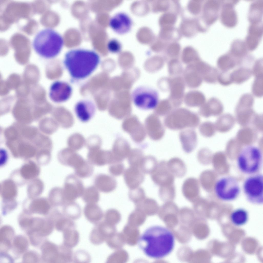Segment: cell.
Masks as SVG:
<instances>
[{
    "mask_svg": "<svg viewBox=\"0 0 263 263\" xmlns=\"http://www.w3.org/2000/svg\"><path fill=\"white\" fill-rule=\"evenodd\" d=\"M173 233L167 228L154 225L147 228L140 236L139 248L147 257L159 259L169 255L174 245Z\"/></svg>",
    "mask_w": 263,
    "mask_h": 263,
    "instance_id": "obj_1",
    "label": "cell"
},
{
    "mask_svg": "<svg viewBox=\"0 0 263 263\" xmlns=\"http://www.w3.org/2000/svg\"><path fill=\"white\" fill-rule=\"evenodd\" d=\"M100 58L96 52L83 49L70 50L65 54L64 65L71 77L77 80L88 77L95 70Z\"/></svg>",
    "mask_w": 263,
    "mask_h": 263,
    "instance_id": "obj_2",
    "label": "cell"
},
{
    "mask_svg": "<svg viewBox=\"0 0 263 263\" xmlns=\"http://www.w3.org/2000/svg\"><path fill=\"white\" fill-rule=\"evenodd\" d=\"M63 44V38L59 33L52 29L47 28L42 29L36 34L32 46L39 56L51 59L59 54Z\"/></svg>",
    "mask_w": 263,
    "mask_h": 263,
    "instance_id": "obj_3",
    "label": "cell"
},
{
    "mask_svg": "<svg viewBox=\"0 0 263 263\" xmlns=\"http://www.w3.org/2000/svg\"><path fill=\"white\" fill-rule=\"evenodd\" d=\"M164 123L170 129L182 130L198 126L200 118L198 115L187 109L177 108L165 117Z\"/></svg>",
    "mask_w": 263,
    "mask_h": 263,
    "instance_id": "obj_4",
    "label": "cell"
},
{
    "mask_svg": "<svg viewBox=\"0 0 263 263\" xmlns=\"http://www.w3.org/2000/svg\"><path fill=\"white\" fill-rule=\"evenodd\" d=\"M262 162V151L258 147L252 145L243 147L240 152L237 160V166L240 171L251 175L259 171Z\"/></svg>",
    "mask_w": 263,
    "mask_h": 263,
    "instance_id": "obj_5",
    "label": "cell"
},
{
    "mask_svg": "<svg viewBox=\"0 0 263 263\" xmlns=\"http://www.w3.org/2000/svg\"><path fill=\"white\" fill-rule=\"evenodd\" d=\"M131 98L135 105L143 110L155 109L159 103L157 91L146 86H140L136 88L132 92Z\"/></svg>",
    "mask_w": 263,
    "mask_h": 263,
    "instance_id": "obj_6",
    "label": "cell"
},
{
    "mask_svg": "<svg viewBox=\"0 0 263 263\" xmlns=\"http://www.w3.org/2000/svg\"><path fill=\"white\" fill-rule=\"evenodd\" d=\"M214 191L216 195L220 200L230 201L235 200L240 191L238 181L231 176H226L219 179L215 183Z\"/></svg>",
    "mask_w": 263,
    "mask_h": 263,
    "instance_id": "obj_7",
    "label": "cell"
},
{
    "mask_svg": "<svg viewBox=\"0 0 263 263\" xmlns=\"http://www.w3.org/2000/svg\"><path fill=\"white\" fill-rule=\"evenodd\" d=\"M243 190L247 200L250 203L260 205L263 203V176L261 174L251 175L244 182Z\"/></svg>",
    "mask_w": 263,
    "mask_h": 263,
    "instance_id": "obj_8",
    "label": "cell"
},
{
    "mask_svg": "<svg viewBox=\"0 0 263 263\" xmlns=\"http://www.w3.org/2000/svg\"><path fill=\"white\" fill-rule=\"evenodd\" d=\"M63 190L67 202L73 201L82 196L84 189L82 181L78 177L70 174L65 179Z\"/></svg>",
    "mask_w": 263,
    "mask_h": 263,
    "instance_id": "obj_9",
    "label": "cell"
},
{
    "mask_svg": "<svg viewBox=\"0 0 263 263\" xmlns=\"http://www.w3.org/2000/svg\"><path fill=\"white\" fill-rule=\"evenodd\" d=\"M72 89L70 85L63 81H57L51 85L49 93L50 99L55 103L66 101L70 97Z\"/></svg>",
    "mask_w": 263,
    "mask_h": 263,
    "instance_id": "obj_10",
    "label": "cell"
},
{
    "mask_svg": "<svg viewBox=\"0 0 263 263\" xmlns=\"http://www.w3.org/2000/svg\"><path fill=\"white\" fill-rule=\"evenodd\" d=\"M151 175L153 182L159 186L174 184L175 177L168 170L165 160L158 163L156 170Z\"/></svg>",
    "mask_w": 263,
    "mask_h": 263,
    "instance_id": "obj_11",
    "label": "cell"
},
{
    "mask_svg": "<svg viewBox=\"0 0 263 263\" xmlns=\"http://www.w3.org/2000/svg\"><path fill=\"white\" fill-rule=\"evenodd\" d=\"M132 21L130 17L123 12H118L110 18L109 24L110 27L116 32L124 34L130 29Z\"/></svg>",
    "mask_w": 263,
    "mask_h": 263,
    "instance_id": "obj_12",
    "label": "cell"
},
{
    "mask_svg": "<svg viewBox=\"0 0 263 263\" xmlns=\"http://www.w3.org/2000/svg\"><path fill=\"white\" fill-rule=\"evenodd\" d=\"M123 173L124 180L130 189L139 187L144 180L145 174L139 167L130 166Z\"/></svg>",
    "mask_w": 263,
    "mask_h": 263,
    "instance_id": "obj_13",
    "label": "cell"
},
{
    "mask_svg": "<svg viewBox=\"0 0 263 263\" xmlns=\"http://www.w3.org/2000/svg\"><path fill=\"white\" fill-rule=\"evenodd\" d=\"M95 111V105L91 101L83 100L79 101L76 104L74 111L77 118L83 122L91 119L94 115Z\"/></svg>",
    "mask_w": 263,
    "mask_h": 263,
    "instance_id": "obj_14",
    "label": "cell"
},
{
    "mask_svg": "<svg viewBox=\"0 0 263 263\" xmlns=\"http://www.w3.org/2000/svg\"><path fill=\"white\" fill-rule=\"evenodd\" d=\"M183 79L180 77H177L170 80V101L174 107L177 108L182 103L184 88Z\"/></svg>",
    "mask_w": 263,
    "mask_h": 263,
    "instance_id": "obj_15",
    "label": "cell"
},
{
    "mask_svg": "<svg viewBox=\"0 0 263 263\" xmlns=\"http://www.w3.org/2000/svg\"><path fill=\"white\" fill-rule=\"evenodd\" d=\"M199 181L195 178L190 177L184 181L182 191L185 198L191 202H195L200 197Z\"/></svg>",
    "mask_w": 263,
    "mask_h": 263,
    "instance_id": "obj_16",
    "label": "cell"
},
{
    "mask_svg": "<svg viewBox=\"0 0 263 263\" xmlns=\"http://www.w3.org/2000/svg\"><path fill=\"white\" fill-rule=\"evenodd\" d=\"M182 148L186 153H189L193 152L197 144V134L193 129H187L181 130L179 134Z\"/></svg>",
    "mask_w": 263,
    "mask_h": 263,
    "instance_id": "obj_17",
    "label": "cell"
},
{
    "mask_svg": "<svg viewBox=\"0 0 263 263\" xmlns=\"http://www.w3.org/2000/svg\"><path fill=\"white\" fill-rule=\"evenodd\" d=\"M95 186L100 192L108 193L116 188L117 182L113 177L104 174H99L95 176L94 182Z\"/></svg>",
    "mask_w": 263,
    "mask_h": 263,
    "instance_id": "obj_18",
    "label": "cell"
},
{
    "mask_svg": "<svg viewBox=\"0 0 263 263\" xmlns=\"http://www.w3.org/2000/svg\"><path fill=\"white\" fill-rule=\"evenodd\" d=\"M167 167L169 171L174 176L182 178L186 174L187 169L183 161L177 157H174L166 162Z\"/></svg>",
    "mask_w": 263,
    "mask_h": 263,
    "instance_id": "obj_19",
    "label": "cell"
},
{
    "mask_svg": "<svg viewBox=\"0 0 263 263\" xmlns=\"http://www.w3.org/2000/svg\"><path fill=\"white\" fill-rule=\"evenodd\" d=\"M185 71V79L188 86L193 88L196 87L200 84L202 77L192 64L188 66Z\"/></svg>",
    "mask_w": 263,
    "mask_h": 263,
    "instance_id": "obj_20",
    "label": "cell"
},
{
    "mask_svg": "<svg viewBox=\"0 0 263 263\" xmlns=\"http://www.w3.org/2000/svg\"><path fill=\"white\" fill-rule=\"evenodd\" d=\"M186 105L190 107H201L203 104L205 98L201 93L198 91H192L185 95L184 99Z\"/></svg>",
    "mask_w": 263,
    "mask_h": 263,
    "instance_id": "obj_21",
    "label": "cell"
},
{
    "mask_svg": "<svg viewBox=\"0 0 263 263\" xmlns=\"http://www.w3.org/2000/svg\"><path fill=\"white\" fill-rule=\"evenodd\" d=\"M89 161L92 165L101 166L111 164L113 159L110 156L99 153H92L88 155Z\"/></svg>",
    "mask_w": 263,
    "mask_h": 263,
    "instance_id": "obj_22",
    "label": "cell"
},
{
    "mask_svg": "<svg viewBox=\"0 0 263 263\" xmlns=\"http://www.w3.org/2000/svg\"><path fill=\"white\" fill-rule=\"evenodd\" d=\"M82 198L83 201L87 204H96L100 199L98 190L93 186L87 187L84 189Z\"/></svg>",
    "mask_w": 263,
    "mask_h": 263,
    "instance_id": "obj_23",
    "label": "cell"
},
{
    "mask_svg": "<svg viewBox=\"0 0 263 263\" xmlns=\"http://www.w3.org/2000/svg\"><path fill=\"white\" fill-rule=\"evenodd\" d=\"M251 73L250 69L241 68L236 70L230 75L232 82H234L240 84L248 79Z\"/></svg>",
    "mask_w": 263,
    "mask_h": 263,
    "instance_id": "obj_24",
    "label": "cell"
},
{
    "mask_svg": "<svg viewBox=\"0 0 263 263\" xmlns=\"http://www.w3.org/2000/svg\"><path fill=\"white\" fill-rule=\"evenodd\" d=\"M158 163L154 157H147L142 160L139 168L144 174H151L156 170Z\"/></svg>",
    "mask_w": 263,
    "mask_h": 263,
    "instance_id": "obj_25",
    "label": "cell"
},
{
    "mask_svg": "<svg viewBox=\"0 0 263 263\" xmlns=\"http://www.w3.org/2000/svg\"><path fill=\"white\" fill-rule=\"evenodd\" d=\"M176 192L174 184L159 186L158 194L160 198L164 201L173 200L175 197Z\"/></svg>",
    "mask_w": 263,
    "mask_h": 263,
    "instance_id": "obj_26",
    "label": "cell"
},
{
    "mask_svg": "<svg viewBox=\"0 0 263 263\" xmlns=\"http://www.w3.org/2000/svg\"><path fill=\"white\" fill-rule=\"evenodd\" d=\"M248 219V214L244 209L240 208L234 211L231 213V219L235 225L240 226L246 223Z\"/></svg>",
    "mask_w": 263,
    "mask_h": 263,
    "instance_id": "obj_27",
    "label": "cell"
},
{
    "mask_svg": "<svg viewBox=\"0 0 263 263\" xmlns=\"http://www.w3.org/2000/svg\"><path fill=\"white\" fill-rule=\"evenodd\" d=\"M74 170L77 176L84 179L89 177L92 175L94 168L93 165L89 161H85L80 166Z\"/></svg>",
    "mask_w": 263,
    "mask_h": 263,
    "instance_id": "obj_28",
    "label": "cell"
},
{
    "mask_svg": "<svg viewBox=\"0 0 263 263\" xmlns=\"http://www.w3.org/2000/svg\"><path fill=\"white\" fill-rule=\"evenodd\" d=\"M128 197L129 199L133 202L138 203L146 198L144 190L142 188L139 187L130 189L128 192Z\"/></svg>",
    "mask_w": 263,
    "mask_h": 263,
    "instance_id": "obj_29",
    "label": "cell"
},
{
    "mask_svg": "<svg viewBox=\"0 0 263 263\" xmlns=\"http://www.w3.org/2000/svg\"><path fill=\"white\" fill-rule=\"evenodd\" d=\"M64 212L66 215H79L81 212L80 206L77 203L73 201H67L64 205Z\"/></svg>",
    "mask_w": 263,
    "mask_h": 263,
    "instance_id": "obj_30",
    "label": "cell"
},
{
    "mask_svg": "<svg viewBox=\"0 0 263 263\" xmlns=\"http://www.w3.org/2000/svg\"><path fill=\"white\" fill-rule=\"evenodd\" d=\"M110 165L109 171L113 176H118L124 173L125 170L124 165L121 162H115Z\"/></svg>",
    "mask_w": 263,
    "mask_h": 263,
    "instance_id": "obj_31",
    "label": "cell"
},
{
    "mask_svg": "<svg viewBox=\"0 0 263 263\" xmlns=\"http://www.w3.org/2000/svg\"><path fill=\"white\" fill-rule=\"evenodd\" d=\"M256 77L253 85L252 92L256 97H261L262 94V77Z\"/></svg>",
    "mask_w": 263,
    "mask_h": 263,
    "instance_id": "obj_32",
    "label": "cell"
},
{
    "mask_svg": "<svg viewBox=\"0 0 263 263\" xmlns=\"http://www.w3.org/2000/svg\"><path fill=\"white\" fill-rule=\"evenodd\" d=\"M160 105L159 114L161 116L165 117L173 110L172 108L173 107L169 100H164L161 103Z\"/></svg>",
    "mask_w": 263,
    "mask_h": 263,
    "instance_id": "obj_33",
    "label": "cell"
},
{
    "mask_svg": "<svg viewBox=\"0 0 263 263\" xmlns=\"http://www.w3.org/2000/svg\"><path fill=\"white\" fill-rule=\"evenodd\" d=\"M107 46L109 51L113 53L119 52L121 48V43L116 39H113L110 40L108 42Z\"/></svg>",
    "mask_w": 263,
    "mask_h": 263,
    "instance_id": "obj_34",
    "label": "cell"
},
{
    "mask_svg": "<svg viewBox=\"0 0 263 263\" xmlns=\"http://www.w3.org/2000/svg\"><path fill=\"white\" fill-rule=\"evenodd\" d=\"M168 66L173 67L174 69L169 72L171 75L179 74L181 71L182 67L181 64L177 61H173L169 62ZM169 68V69L172 68Z\"/></svg>",
    "mask_w": 263,
    "mask_h": 263,
    "instance_id": "obj_35",
    "label": "cell"
}]
</instances>
